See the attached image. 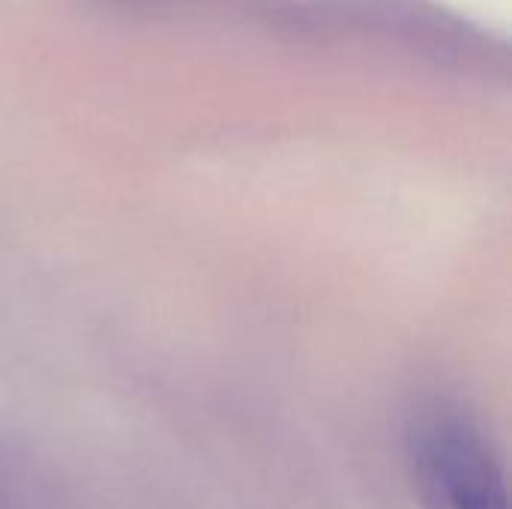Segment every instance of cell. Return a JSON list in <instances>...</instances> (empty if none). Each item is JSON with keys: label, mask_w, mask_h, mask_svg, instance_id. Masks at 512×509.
Wrapping results in <instances>:
<instances>
[{"label": "cell", "mask_w": 512, "mask_h": 509, "mask_svg": "<svg viewBox=\"0 0 512 509\" xmlns=\"http://www.w3.org/2000/svg\"><path fill=\"white\" fill-rule=\"evenodd\" d=\"M405 447L426 509H510L498 444L468 405L423 402L408 420Z\"/></svg>", "instance_id": "obj_1"}, {"label": "cell", "mask_w": 512, "mask_h": 509, "mask_svg": "<svg viewBox=\"0 0 512 509\" xmlns=\"http://www.w3.org/2000/svg\"><path fill=\"white\" fill-rule=\"evenodd\" d=\"M324 33L360 30L381 36L435 66L462 75H495L507 66V48L474 21L435 0H318Z\"/></svg>", "instance_id": "obj_2"}, {"label": "cell", "mask_w": 512, "mask_h": 509, "mask_svg": "<svg viewBox=\"0 0 512 509\" xmlns=\"http://www.w3.org/2000/svg\"><path fill=\"white\" fill-rule=\"evenodd\" d=\"M0 509H3V495H0Z\"/></svg>", "instance_id": "obj_3"}]
</instances>
